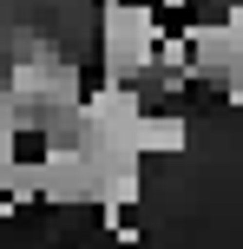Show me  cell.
I'll return each instance as SVG.
<instances>
[{
	"label": "cell",
	"instance_id": "obj_1",
	"mask_svg": "<svg viewBox=\"0 0 243 249\" xmlns=\"http://www.w3.org/2000/svg\"><path fill=\"white\" fill-rule=\"evenodd\" d=\"M158 39H165V26H158V7H138V0H105V7H99L105 79H138V72H151Z\"/></svg>",
	"mask_w": 243,
	"mask_h": 249
},
{
	"label": "cell",
	"instance_id": "obj_2",
	"mask_svg": "<svg viewBox=\"0 0 243 249\" xmlns=\"http://www.w3.org/2000/svg\"><path fill=\"white\" fill-rule=\"evenodd\" d=\"M79 112H86V138H79L86 151H138L131 131H138L145 92L131 86V79H105V86H92L86 99H79Z\"/></svg>",
	"mask_w": 243,
	"mask_h": 249
},
{
	"label": "cell",
	"instance_id": "obj_3",
	"mask_svg": "<svg viewBox=\"0 0 243 249\" xmlns=\"http://www.w3.org/2000/svg\"><path fill=\"white\" fill-rule=\"evenodd\" d=\"M39 203H59V210L92 203V158H86V144H46V158H39Z\"/></svg>",
	"mask_w": 243,
	"mask_h": 249
},
{
	"label": "cell",
	"instance_id": "obj_4",
	"mask_svg": "<svg viewBox=\"0 0 243 249\" xmlns=\"http://www.w3.org/2000/svg\"><path fill=\"white\" fill-rule=\"evenodd\" d=\"M184 39H191V79H204V86H224V79L237 72V59H243V39L224 26V13L191 20V26H184Z\"/></svg>",
	"mask_w": 243,
	"mask_h": 249
},
{
	"label": "cell",
	"instance_id": "obj_5",
	"mask_svg": "<svg viewBox=\"0 0 243 249\" xmlns=\"http://www.w3.org/2000/svg\"><path fill=\"white\" fill-rule=\"evenodd\" d=\"M131 144H138V158H178L191 144V124H184V112H138Z\"/></svg>",
	"mask_w": 243,
	"mask_h": 249
},
{
	"label": "cell",
	"instance_id": "obj_6",
	"mask_svg": "<svg viewBox=\"0 0 243 249\" xmlns=\"http://www.w3.org/2000/svg\"><path fill=\"white\" fill-rule=\"evenodd\" d=\"M0 184L13 190V203H33V197H39V164H26V158H13L7 171H0Z\"/></svg>",
	"mask_w": 243,
	"mask_h": 249
},
{
	"label": "cell",
	"instance_id": "obj_7",
	"mask_svg": "<svg viewBox=\"0 0 243 249\" xmlns=\"http://www.w3.org/2000/svg\"><path fill=\"white\" fill-rule=\"evenodd\" d=\"M13 158H20V131H13V124H0V171H7Z\"/></svg>",
	"mask_w": 243,
	"mask_h": 249
},
{
	"label": "cell",
	"instance_id": "obj_8",
	"mask_svg": "<svg viewBox=\"0 0 243 249\" xmlns=\"http://www.w3.org/2000/svg\"><path fill=\"white\" fill-rule=\"evenodd\" d=\"M224 99H230V105H237V112H243V59H237V72H230V79H224Z\"/></svg>",
	"mask_w": 243,
	"mask_h": 249
},
{
	"label": "cell",
	"instance_id": "obj_9",
	"mask_svg": "<svg viewBox=\"0 0 243 249\" xmlns=\"http://www.w3.org/2000/svg\"><path fill=\"white\" fill-rule=\"evenodd\" d=\"M13 216H20V203H13V190L0 184V223H13Z\"/></svg>",
	"mask_w": 243,
	"mask_h": 249
},
{
	"label": "cell",
	"instance_id": "obj_10",
	"mask_svg": "<svg viewBox=\"0 0 243 249\" xmlns=\"http://www.w3.org/2000/svg\"><path fill=\"white\" fill-rule=\"evenodd\" d=\"M224 26H230V33L243 39V0H230V13H224Z\"/></svg>",
	"mask_w": 243,
	"mask_h": 249
}]
</instances>
